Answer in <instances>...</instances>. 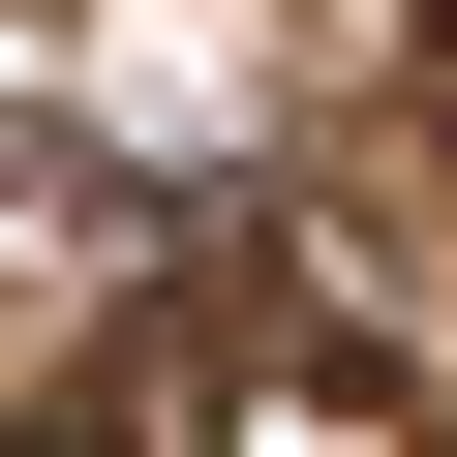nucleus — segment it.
<instances>
[{"label":"nucleus","mask_w":457,"mask_h":457,"mask_svg":"<svg viewBox=\"0 0 457 457\" xmlns=\"http://www.w3.org/2000/svg\"><path fill=\"white\" fill-rule=\"evenodd\" d=\"M31 457H213V366H183V336H122V366H62V427H31Z\"/></svg>","instance_id":"f257e3e1"},{"label":"nucleus","mask_w":457,"mask_h":457,"mask_svg":"<svg viewBox=\"0 0 457 457\" xmlns=\"http://www.w3.org/2000/svg\"><path fill=\"white\" fill-rule=\"evenodd\" d=\"M427 31H457V0H427Z\"/></svg>","instance_id":"f03ea898"}]
</instances>
